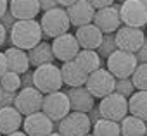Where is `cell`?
<instances>
[{
    "mask_svg": "<svg viewBox=\"0 0 147 136\" xmlns=\"http://www.w3.org/2000/svg\"><path fill=\"white\" fill-rule=\"evenodd\" d=\"M42 29L36 19H28V21H16L12 28L9 29V40L12 47L21 48L24 52L31 50L36 43L42 41Z\"/></svg>",
    "mask_w": 147,
    "mask_h": 136,
    "instance_id": "cell-1",
    "label": "cell"
},
{
    "mask_svg": "<svg viewBox=\"0 0 147 136\" xmlns=\"http://www.w3.org/2000/svg\"><path fill=\"white\" fill-rule=\"evenodd\" d=\"M33 88H36L40 93H54L62 88V78L61 71L55 64H43L35 67L33 71Z\"/></svg>",
    "mask_w": 147,
    "mask_h": 136,
    "instance_id": "cell-2",
    "label": "cell"
},
{
    "mask_svg": "<svg viewBox=\"0 0 147 136\" xmlns=\"http://www.w3.org/2000/svg\"><path fill=\"white\" fill-rule=\"evenodd\" d=\"M38 24H40L42 35L49 36V38H57V36L67 33L69 28H71L67 14H66V9H62V7H55V9L45 11L42 14V19H40Z\"/></svg>",
    "mask_w": 147,
    "mask_h": 136,
    "instance_id": "cell-3",
    "label": "cell"
},
{
    "mask_svg": "<svg viewBox=\"0 0 147 136\" xmlns=\"http://www.w3.org/2000/svg\"><path fill=\"white\" fill-rule=\"evenodd\" d=\"M137 65H138V62H137L135 55L128 53V52H123V50H116L106 59V67L113 74L114 79L130 78Z\"/></svg>",
    "mask_w": 147,
    "mask_h": 136,
    "instance_id": "cell-4",
    "label": "cell"
},
{
    "mask_svg": "<svg viewBox=\"0 0 147 136\" xmlns=\"http://www.w3.org/2000/svg\"><path fill=\"white\" fill-rule=\"evenodd\" d=\"M42 112H43L52 122H59L62 117H66V115L71 112L67 95H66L64 91H61V90H59V91H54V93L43 95Z\"/></svg>",
    "mask_w": 147,
    "mask_h": 136,
    "instance_id": "cell-5",
    "label": "cell"
},
{
    "mask_svg": "<svg viewBox=\"0 0 147 136\" xmlns=\"http://www.w3.org/2000/svg\"><path fill=\"white\" fill-rule=\"evenodd\" d=\"M114 81L116 79L113 78V74L107 69L100 67V69L88 74L85 81V88L88 90V93L94 98H104L114 91Z\"/></svg>",
    "mask_w": 147,
    "mask_h": 136,
    "instance_id": "cell-6",
    "label": "cell"
},
{
    "mask_svg": "<svg viewBox=\"0 0 147 136\" xmlns=\"http://www.w3.org/2000/svg\"><path fill=\"white\" fill-rule=\"evenodd\" d=\"M118 12H119L121 26L142 29V26H145L147 23V7L137 2V0H125V2H121L118 7Z\"/></svg>",
    "mask_w": 147,
    "mask_h": 136,
    "instance_id": "cell-7",
    "label": "cell"
},
{
    "mask_svg": "<svg viewBox=\"0 0 147 136\" xmlns=\"http://www.w3.org/2000/svg\"><path fill=\"white\" fill-rule=\"evenodd\" d=\"M42 102H43V93H40L36 88L30 86V88H19L16 91V98H14V109L23 115H30L35 112L42 110Z\"/></svg>",
    "mask_w": 147,
    "mask_h": 136,
    "instance_id": "cell-8",
    "label": "cell"
},
{
    "mask_svg": "<svg viewBox=\"0 0 147 136\" xmlns=\"http://www.w3.org/2000/svg\"><path fill=\"white\" fill-rule=\"evenodd\" d=\"M90 121L87 114L82 112H69L66 117H62L57 124V133L61 136H85L90 133Z\"/></svg>",
    "mask_w": 147,
    "mask_h": 136,
    "instance_id": "cell-9",
    "label": "cell"
},
{
    "mask_svg": "<svg viewBox=\"0 0 147 136\" xmlns=\"http://www.w3.org/2000/svg\"><path fill=\"white\" fill-rule=\"evenodd\" d=\"M97 110H99V114H100V117H102V119L119 122L125 115H128L126 98L113 91L111 95H107V97L100 98V103H99Z\"/></svg>",
    "mask_w": 147,
    "mask_h": 136,
    "instance_id": "cell-10",
    "label": "cell"
},
{
    "mask_svg": "<svg viewBox=\"0 0 147 136\" xmlns=\"http://www.w3.org/2000/svg\"><path fill=\"white\" fill-rule=\"evenodd\" d=\"M114 41H116V48L128 52V53H135L144 43H145V35L142 29L138 28H130V26H119L114 33Z\"/></svg>",
    "mask_w": 147,
    "mask_h": 136,
    "instance_id": "cell-11",
    "label": "cell"
},
{
    "mask_svg": "<svg viewBox=\"0 0 147 136\" xmlns=\"http://www.w3.org/2000/svg\"><path fill=\"white\" fill-rule=\"evenodd\" d=\"M50 48H52L54 59L61 60L62 64L69 62V60H75L76 53L80 52V45H78L75 35H71V33H64L57 38H52Z\"/></svg>",
    "mask_w": 147,
    "mask_h": 136,
    "instance_id": "cell-12",
    "label": "cell"
},
{
    "mask_svg": "<svg viewBox=\"0 0 147 136\" xmlns=\"http://www.w3.org/2000/svg\"><path fill=\"white\" fill-rule=\"evenodd\" d=\"M118 7H119V4H113L109 7H104V9H97L95 11L92 24L97 26L102 35H114L116 29L121 26Z\"/></svg>",
    "mask_w": 147,
    "mask_h": 136,
    "instance_id": "cell-13",
    "label": "cell"
},
{
    "mask_svg": "<svg viewBox=\"0 0 147 136\" xmlns=\"http://www.w3.org/2000/svg\"><path fill=\"white\" fill-rule=\"evenodd\" d=\"M23 133L28 136H47L54 131V122L40 110L23 117Z\"/></svg>",
    "mask_w": 147,
    "mask_h": 136,
    "instance_id": "cell-14",
    "label": "cell"
},
{
    "mask_svg": "<svg viewBox=\"0 0 147 136\" xmlns=\"http://www.w3.org/2000/svg\"><path fill=\"white\" fill-rule=\"evenodd\" d=\"M66 14H67V19H69V24L71 26H85V24H90L94 21V14H95V9L87 2V0H76L73 5H69L66 9Z\"/></svg>",
    "mask_w": 147,
    "mask_h": 136,
    "instance_id": "cell-15",
    "label": "cell"
},
{
    "mask_svg": "<svg viewBox=\"0 0 147 136\" xmlns=\"http://www.w3.org/2000/svg\"><path fill=\"white\" fill-rule=\"evenodd\" d=\"M67 95L69 100V107L73 112H82V114H88L94 109V97L88 93V90L85 86H78V88H69L67 91H64Z\"/></svg>",
    "mask_w": 147,
    "mask_h": 136,
    "instance_id": "cell-16",
    "label": "cell"
},
{
    "mask_svg": "<svg viewBox=\"0 0 147 136\" xmlns=\"http://www.w3.org/2000/svg\"><path fill=\"white\" fill-rule=\"evenodd\" d=\"M7 11L16 21H28L38 16L40 7L38 0H9Z\"/></svg>",
    "mask_w": 147,
    "mask_h": 136,
    "instance_id": "cell-17",
    "label": "cell"
},
{
    "mask_svg": "<svg viewBox=\"0 0 147 136\" xmlns=\"http://www.w3.org/2000/svg\"><path fill=\"white\" fill-rule=\"evenodd\" d=\"M61 78H62V85L69 86V88H78V86H85V81L88 78V74L82 69V67L75 62V60H69L64 62L61 67Z\"/></svg>",
    "mask_w": 147,
    "mask_h": 136,
    "instance_id": "cell-18",
    "label": "cell"
},
{
    "mask_svg": "<svg viewBox=\"0 0 147 136\" xmlns=\"http://www.w3.org/2000/svg\"><path fill=\"white\" fill-rule=\"evenodd\" d=\"M75 38L80 45V50H97V47L102 41V33L99 31L97 26H94L90 23V24L76 28Z\"/></svg>",
    "mask_w": 147,
    "mask_h": 136,
    "instance_id": "cell-19",
    "label": "cell"
},
{
    "mask_svg": "<svg viewBox=\"0 0 147 136\" xmlns=\"http://www.w3.org/2000/svg\"><path fill=\"white\" fill-rule=\"evenodd\" d=\"M5 60H7V71L16 73V74H24L26 71H30V60H28V53L21 48L16 47H9L5 52Z\"/></svg>",
    "mask_w": 147,
    "mask_h": 136,
    "instance_id": "cell-20",
    "label": "cell"
},
{
    "mask_svg": "<svg viewBox=\"0 0 147 136\" xmlns=\"http://www.w3.org/2000/svg\"><path fill=\"white\" fill-rule=\"evenodd\" d=\"M23 126V115L14 107H2L0 109V134L7 136L11 133L19 131Z\"/></svg>",
    "mask_w": 147,
    "mask_h": 136,
    "instance_id": "cell-21",
    "label": "cell"
},
{
    "mask_svg": "<svg viewBox=\"0 0 147 136\" xmlns=\"http://www.w3.org/2000/svg\"><path fill=\"white\" fill-rule=\"evenodd\" d=\"M28 53V60H30V67H38L43 64H54V53L50 48L49 41H40L36 43L31 50L26 52Z\"/></svg>",
    "mask_w": 147,
    "mask_h": 136,
    "instance_id": "cell-22",
    "label": "cell"
},
{
    "mask_svg": "<svg viewBox=\"0 0 147 136\" xmlns=\"http://www.w3.org/2000/svg\"><path fill=\"white\" fill-rule=\"evenodd\" d=\"M126 105H128V114L130 115L145 121V117H147V93L145 91H137L135 90L126 98Z\"/></svg>",
    "mask_w": 147,
    "mask_h": 136,
    "instance_id": "cell-23",
    "label": "cell"
},
{
    "mask_svg": "<svg viewBox=\"0 0 147 136\" xmlns=\"http://www.w3.org/2000/svg\"><path fill=\"white\" fill-rule=\"evenodd\" d=\"M119 133L121 136H145V121L128 114L119 121Z\"/></svg>",
    "mask_w": 147,
    "mask_h": 136,
    "instance_id": "cell-24",
    "label": "cell"
},
{
    "mask_svg": "<svg viewBox=\"0 0 147 136\" xmlns=\"http://www.w3.org/2000/svg\"><path fill=\"white\" fill-rule=\"evenodd\" d=\"M75 62L82 67L87 74L100 69V65H102V60H100V57L97 55L95 50H80L76 53V57H75Z\"/></svg>",
    "mask_w": 147,
    "mask_h": 136,
    "instance_id": "cell-25",
    "label": "cell"
},
{
    "mask_svg": "<svg viewBox=\"0 0 147 136\" xmlns=\"http://www.w3.org/2000/svg\"><path fill=\"white\" fill-rule=\"evenodd\" d=\"M92 136H121L119 133V122L99 119L92 124Z\"/></svg>",
    "mask_w": 147,
    "mask_h": 136,
    "instance_id": "cell-26",
    "label": "cell"
},
{
    "mask_svg": "<svg viewBox=\"0 0 147 136\" xmlns=\"http://www.w3.org/2000/svg\"><path fill=\"white\" fill-rule=\"evenodd\" d=\"M130 81L137 91H145L147 86V64H138L130 76Z\"/></svg>",
    "mask_w": 147,
    "mask_h": 136,
    "instance_id": "cell-27",
    "label": "cell"
},
{
    "mask_svg": "<svg viewBox=\"0 0 147 136\" xmlns=\"http://www.w3.org/2000/svg\"><path fill=\"white\" fill-rule=\"evenodd\" d=\"M0 88H2V91H14L16 93L21 88V76L16 74V73L7 71L0 78Z\"/></svg>",
    "mask_w": 147,
    "mask_h": 136,
    "instance_id": "cell-28",
    "label": "cell"
},
{
    "mask_svg": "<svg viewBox=\"0 0 147 136\" xmlns=\"http://www.w3.org/2000/svg\"><path fill=\"white\" fill-rule=\"evenodd\" d=\"M118 48H116V41H114V35H102V41H100V45L97 47V55L100 57V60L102 59H107L113 52H116Z\"/></svg>",
    "mask_w": 147,
    "mask_h": 136,
    "instance_id": "cell-29",
    "label": "cell"
},
{
    "mask_svg": "<svg viewBox=\"0 0 147 136\" xmlns=\"http://www.w3.org/2000/svg\"><path fill=\"white\" fill-rule=\"evenodd\" d=\"M133 91H135V88H133V85H131L130 78L116 79V81H114V93H118V95H121V97L128 98Z\"/></svg>",
    "mask_w": 147,
    "mask_h": 136,
    "instance_id": "cell-30",
    "label": "cell"
},
{
    "mask_svg": "<svg viewBox=\"0 0 147 136\" xmlns=\"http://www.w3.org/2000/svg\"><path fill=\"white\" fill-rule=\"evenodd\" d=\"M16 93L14 91H2L0 93V109L2 107H12L14 105Z\"/></svg>",
    "mask_w": 147,
    "mask_h": 136,
    "instance_id": "cell-31",
    "label": "cell"
},
{
    "mask_svg": "<svg viewBox=\"0 0 147 136\" xmlns=\"http://www.w3.org/2000/svg\"><path fill=\"white\" fill-rule=\"evenodd\" d=\"M87 2L97 11V9H104V7H109V5H113L116 0H87Z\"/></svg>",
    "mask_w": 147,
    "mask_h": 136,
    "instance_id": "cell-32",
    "label": "cell"
},
{
    "mask_svg": "<svg viewBox=\"0 0 147 136\" xmlns=\"http://www.w3.org/2000/svg\"><path fill=\"white\" fill-rule=\"evenodd\" d=\"M14 23H16V19L9 14V11H7L2 17H0V24H2V26L5 28V31H9V29L12 28V24H14Z\"/></svg>",
    "mask_w": 147,
    "mask_h": 136,
    "instance_id": "cell-33",
    "label": "cell"
},
{
    "mask_svg": "<svg viewBox=\"0 0 147 136\" xmlns=\"http://www.w3.org/2000/svg\"><path fill=\"white\" fill-rule=\"evenodd\" d=\"M33 86V71H26L21 74V88H30Z\"/></svg>",
    "mask_w": 147,
    "mask_h": 136,
    "instance_id": "cell-34",
    "label": "cell"
},
{
    "mask_svg": "<svg viewBox=\"0 0 147 136\" xmlns=\"http://www.w3.org/2000/svg\"><path fill=\"white\" fill-rule=\"evenodd\" d=\"M133 55H135V59H137V62H138V64H145V59H147V45L144 43V45H142L135 53H133Z\"/></svg>",
    "mask_w": 147,
    "mask_h": 136,
    "instance_id": "cell-35",
    "label": "cell"
},
{
    "mask_svg": "<svg viewBox=\"0 0 147 136\" xmlns=\"http://www.w3.org/2000/svg\"><path fill=\"white\" fill-rule=\"evenodd\" d=\"M38 7H40V11H50V9H55V7H59L57 5V2L55 0H38Z\"/></svg>",
    "mask_w": 147,
    "mask_h": 136,
    "instance_id": "cell-36",
    "label": "cell"
},
{
    "mask_svg": "<svg viewBox=\"0 0 147 136\" xmlns=\"http://www.w3.org/2000/svg\"><path fill=\"white\" fill-rule=\"evenodd\" d=\"M7 73V60H5V55L4 52H0V78Z\"/></svg>",
    "mask_w": 147,
    "mask_h": 136,
    "instance_id": "cell-37",
    "label": "cell"
},
{
    "mask_svg": "<svg viewBox=\"0 0 147 136\" xmlns=\"http://www.w3.org/2000/svg\"><path fill=\"white\" fill-rule=\"evenodd\" d=\"M87 117H88L90 124H94L95 121H99V119H100V114H99V110H97V109H92V110L87 114Z\"/></svg>",
    "mask_w": 147,
    "mask_h": 136,
    "instance_id": "cell-38",
    "label": "cell"
},
{
    "mask_svg": "<svg viewBox=\"0 0 147 136\" xmlns=\"http://www.w3.org/2000/svg\"><path fill=\"white\" fill-rule=\"evenodd\" d=\"M55 2H57V5H59V7H62V9H67L69 5H73V4H75L76 0H55Z\"/></svg>",
    "mask_w": 147,
    "mask_h": 136,
    "instance_id": "cell-39",
    "label": "cell"
},
{
    "mask_svg": "<svg viewBox=\"0 0 147 136\" xmlns=\"http://www.w3.org/2000/svg\"><path fill=\"white\" fill-rule=\"evenodd\" d=\"M5 40H7V31H5V28L2 24H0V47L5 43Z\"/></svg>",
    "mask_w": 147,
    "mask_h": 136,
    "instance_id": "cell-40",
    "label": "cell"
},
{
    "mask_svg": "<svg viewBox=\"0 0 147 136\" xmlns=\"http://www.w3.org/2000/svg\"><path fill=\"white\" fill-rule=\"evenodd\" d=\"M7 5H9L7 0H0V17H2V16L7 12Z\"/></svg>",
    "mask_w": 147,
    "mask_h": 136,
    "instance_id": "cell-41",
    "label": "cell"
},
{
    "mask_svg": "<svg viewBox=\"0 0 147 136\" xmlns=\"http://www.w3.org/2000/svg\"><path fill=\"white\" fill-rule=\"evenodd\" d=\"M7 136H28V134H26V133H23V131L19 129V131H16V133H11V134H7Z\"/></svg>",
    "mask_w": 147,
    "mask_h": 136,
    "instance_id": "cell-42",
    "label": "cell"
},
{
    "mask_svg": "<svg viewBox=\"0 0 147 136\" xmlns=\"http://www.w3.org/2000/svg\"><path fill=\"white\" fill-rule=\"evenodd\" d=\"M47 136H61V134H59L57 131H52V133H50V134H47Z\"/></svg>",
    "mask_w": 147,
    "mask_h": 136,
    "instance_id": "cell-43",
    "label": "cell"
},
{
    "mask_svg": "<svg viewBox=\"0 0 147 136\" xmlns=\"http://www.w3.org/2000/svg\"><path fill=\"white\" fill-rule=\"evenodd\" d=\"M137 2H140L142 5H145V7H147V0H137Z\"/></svg>",
    "mask_w": 147,
    "mask_h": 136,
    "instance_id": "cell-44",
    "label": "cell"
},
{
    "mask_svg": "<svg viewBox=\"0 0 147 136\" xmlns=\"http://www.w3.org/2000/svg\"><path fill=\"white\" fill-rule=\"evenodd\" d=\"M85 136H92V133H88V134H85Z\"/></svg>",
    "mask_w": 147,
    "mask_h": 136,
    "instance_id": "cell-45",
    "label": "cell"
},
{
    "mask_svg": "<svg viewBox=\"0 0 147 136\" xmlns=\"http://www.w3.org/2000/svg\"><path fill=\"white\" fill-rule=\"evenodd\" d=\"M0 93H2V88H0Z\"/></svg>",
    "mask_w": 147,
    "mask_h": 136,
    "instance_id": "cell-46",
    "label": "cell"
},
{
    "mask_svg": "<svg viewBox=\"0 0 147 136\" xmlns=\"http://www.w3.org/2000/svg\"><path fill=\"white\" fill-rule=\"evenodd\" d=\"M0 136H2V134H0Z\"/></svg>",
    "mask_w": 147,
    "mask_h": 136,
    "instance_id": "cell-47",
    "label": "cell"
}]
</instances>
